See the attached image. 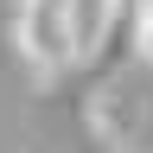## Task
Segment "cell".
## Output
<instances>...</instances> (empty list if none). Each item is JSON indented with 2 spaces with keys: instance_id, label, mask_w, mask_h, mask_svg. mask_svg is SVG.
<instances>
[{
  "instance_id": "obj_1",
  "label": "cell",
  "mask_w": 153,
  "mask_h": 153,
  "mask_svg": "<svg viewBox=\"0 0 153 153\" xmlns=\"http://www.w3.org/2000/svg\"><path fill=\"white\" fill-rule=\"evenodd\" d=\"M13 38H19V51H26V64H38V70H64V64L83 57V45H76V32H70V7H64V0H19Z\"/></svg>"
},
{
  "instance_id": "obj_2",
  "label": "cell",
  "mask_w": 153,
  "mask_h": 153,
  "mask_svg": "<svg viewBox=\"0 0 153 153\" xmlns=\"http://www.w3.org/2000/svg\"><path fill=\"white\" fill-rule=\"evenodd\" d=\"M64 7H70V32H76V45L96 51V38H102L108 13H115V0H64Z\"/></svg>"
},
{
  "instance_id": "obj_3",
  "label": "cell",
  "mask_w": 153,
  "mask_h": 153,
  "mask_svg": "<svg viewBox=\"0 0 153 153\" xmlns=\"http://www.w3.org/2000/svg\"><path fill=\"white\" fill-rule=\"evenodd\" d=\"M134 51L153 64V0H140V45H134Z\"/></svg>"
}]
</instances>
